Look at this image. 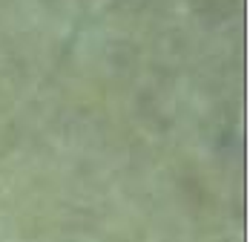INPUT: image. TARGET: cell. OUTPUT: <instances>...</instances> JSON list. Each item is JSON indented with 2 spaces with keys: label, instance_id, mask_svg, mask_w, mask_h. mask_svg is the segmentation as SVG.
<instances>
[]
</instances>
